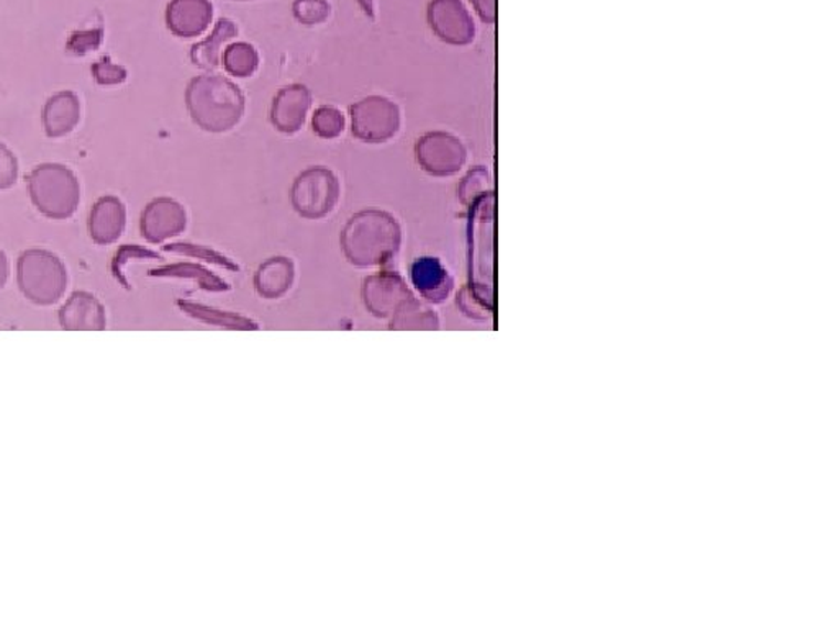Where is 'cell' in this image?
I'll list each match as a JSON object with an SVG mask.
<instances>
[{
  "instance_id": "6da1fadb",
  "label": "cell",
  "mask_w": 839,
  "mask_h": 629,
  "mask_svg": "<svg viewBox=\"0 0 839 629\" xmlns=\"http://www.w3.org/2000/svg\"><path fill=\"white\" fill-rule=\"evenodd\" d=\"M344 258L360 269L391 263L402 246V226L392 213L364 209L354 213L340 238Z\"/></svg>"
},
{
  "instance_id": "7a4b0ae2",
  "label": "cell",
  "mask_w": 839,
  "mask_h": 629,
  "mask_svg": "<svg viewBox=\"0 0 839 629\" xmlns=\"http://www.w3.org/2000/svg\"><path fill=\"white\" fill-rule=\"evenodd\" d=\"M185 105L192 121L208 134H226L242 121L246 97L240 86L222 74L194 77L185 89Z\"/></svg>"
},
{
  "instance_id": "3957f363",
  "label": "cell",
  "mask_w": 839,
  "mask_h": 629,
  "mask_svg": "<svg viewBox=\"0 0 839 629\" xmlns=\"http://www.w3.org/2000/svg\"><path fill=\"white\" fill-rule=\"evenodd\" d=\"M25 181L33 205L49 218H71L79 207V181L66 166L53 162L36 166Z\"/></svg>"
},
{
  "instance_id": "277c9868",
  "label": "cell",
  "mask_w": 839,
  "mask_h": 629,
  "mask_svg": "<svg viewBox=\"0 0 839 629\" xmlns=\"http://www.w3.org/2000/svg\"><path fill=\"white\" fill-rule=\"evenodd\" d=\"M17 280L20 290L30 302L36 306H53L66 290V267L53 253L29 249L19 258Z\"/></svg>"
},
{
  "instance_id": "5b68a950",
  "label": "cell",
  "mask_w": 839,
  "mask_h": 629,
  "mask_svg": "<svg viewBox=\"0 0 839 629\" xmlns=\"http://www.w3.org/2000/svg\"><path fill=\"white\" fill-rule=\"evenodd\" d=\"M340 192V181L330 168L312 166L294 179L290 204L302 218L321 220L337 207Z\"/></svg>"
},
{
  "instance_id": "8992f818",
  "label": "cell",
  "mask_w": 839,
  "mask_h": 629,
  "mask_svg": "<svg viewBox=\"0 0 839 629\" xmlns=\"http://www.w3.org/2000/svg\"><path fill=\"white\" fill-rule=\"evenodd\" d=\"M350 114L351 131L364 143H385L401 130V108L384 96H368L358 100L351 105Z\"/></svg>"
},
{
  "instance_id": "52a82bcc",
  "label": "cell",
  "mask_w": 839,
  "mask_h": 629,
  "mask_svg": "<svg viewBox=\"0 0 839 629\" xmlns=\"http://www.w3.org/2000/svg\"><path fill=\"white\" fill-rule=\"evenodd\" d=\"M415 158L426 174L449 178L465 168L468 150L458 137L448 131H429L418 138Z\"/></svg>"
},
{
  "instance_id": "ba28073f",
  "label": "cell",
  "mask_w": 839,
  "mask_h": 629,
  "mask_svg": "<svg viewBox=\"0 0 839 629\" xmlns=\"http://www.w3.org/2000/svg\"><path fill=\"white\" fill-rule=\"evenodd\" d=\"M426 19L433 33L448 45H471L476 39V23L463 0H429Z\"/></svg>"
},
{
  "instance_id": "9c48e42d",
  "label": "cell",
  "mask_w": 839,
  "mask_h": 629,
  "mask_svg": "<svg viewBox=\"0 0 839 629\" xmlns=\"http://www.w3.org/2000/svg\"><path fill=\"white\" fill-rule=\"evenodd\" d=\"M415 294L394 270H379L364 279L363 300L369 312L389 320Z\"/></svg>"
},
{
  "instance_id": "30bf717a",
  "label": "cell",
  "mask_w": 839,
  "mask_h": 629,
  "mask_svg": "<svg viewBox=\"0 0 839 629\" xmlns=\"http://www.w3.org/2000/svg\"><path fill=\"white\" fill-rule=\"evenodd\" d=\"M141 235L158 245L181 235L188 228V212L174 199L159 198L151 201L141 213Z\"/></svg>"
},
{
  "instance_id": "8fae6325",
  "label": "cell",
  "mask_w": 839,
  "mask_h": 629,
  "mask_svg": "<svg viewBox=\"0 0 839 629\" xmlns=\"http://www.w3.org/2000/svg\"><path fill=\"white\" fill-rule=\"evenodd\" d=\"M312 107V93L304 84H290L277 90L270 105L269 120L277 131L294 135L306 124Z\"/></svg>"
},
{
  "instance_id": "7c38bea8",
  "label": "cell",
  "mask_w": 839,
  "mask_h": 629,
  "mask_svg": "<svg viewBox=\"0 0 839 629\" xmlns=\"http://www.w3.org/2000/svg\"><path fill=\"white\" fill-rule=\"evenodd\" d=\"M212 20V0H171L166 7V25L179 39H198Z\"/></svg>"
},
{
  "instance_id": "4fadbf2b",
  "label": "cell",
  "mask_w": 839,
  "mask_h": 629,
  "mask_svg": "<svg viewBox=\"0 0 839 629\" xmlns=\"http://www.w3.org/2000/svg\"><path fill=\"white\" fill-rule=\"evenodd\" d=\"M411 279L414 289L429 303H443L452 296L453 277L439 259L423 256L412 264Z\"/></svg>"
},
{
  "instance_id": "5bb4252c",
  "label": "cell",
  "mask_w": 839,
  "mask_h": 629,
  "mask_svg": "<svg viewBox=\"0 0 839 629\" xmlns=\"http://www.w3.org/2000/svg\"><path fill=\"white\" fill-rule=\"evenodd\" d=\"M127 225V209L114 195H105L94 204L89 216V235L94 243L108 246L117 242Z\"/></svg>"
},
{
  "instance_id": "9a60e30c",
  "label": "cell",
  "mask_w": 839,
  "mask_h": 629,
  "mask_svg": "<svg viewBox=\"0 0 839 629\" xmlns=\"http://www.w3.org/2000/svg\"><path fill=\"white\" fill-rule=\"evenodd\" d=\"M296 264L286 256L266 259L255 274L256 292L266 300H279L293 289Z\"/></svg>"
},
{
  "instance_id": "2e32d148",
  "label": "cell",
  "mask_w": 839,
  "mask_h": 629,
  "mask_svg": "<svg viewBox=\"0 0 839 629\" xmlns=\"http://www.w3.org/2000/svg\"><path fill=\"white\" fill-rule=\"evenodd\" d=\"M43 128L50 138L70 135L81 120V103L71 90L54 94L43 107Z\"/></svg>"
},
{
  "instance_id": "e0dca14e",
  "label": "cell",
  "mask_w": 839,
  "mask_h": 629,
  "mask_svg": "<svg viewBox=\"0 0 839 629\" xmlns=\"http://www.w3.org/2000/svg\"><path fill=\"white\" fill-rule=\"evenodd\" d=\"M60 323L64 330H104L105 310L96 297L76 292L60 310Z\"/></svg>"
},
{
  "instance_id": "ac0fdd59",
  "label": "cell",
  "mask_w": 839,
  "mask_h": 629,
  "mask_svg": "<svg viewBox=\"0 0 839 629\" xmlns=\"http://www.w3.org/2000/svg\"><path fill=\"white\" fill-rule=\"evenodd\" d=\"M238 36V25L233 20L220 19L208 39L191 49V61L199 70L212 73L220 66L225 46Z\"/></svg>"
},
{
  "instance_id": "d6986e66",
  "label": "cell",
  "mask_w": 839,
  "mask_h": 629,
  "mask_svg": "<svg viewBox=\"0 0 839 629\" xmlns=\"http://www.w3.org/2000/svg\"><path fill=\"white\" fill-rule=\"evenodd\" d=\"M179 309L194 320L201 321V323L223 328V330L253 331L259 328L255 320L245 317V314L202 306V303L179 300Z\"/></svg>"
},
{
  "instance_id": "ffe728a7",
  "label": "cell",
  "mask_w": 839,
  "mask_h": 629,
  "mask_svg": "<svg viewBox=\"0 0 839 629\" xmlns=\"http://www.w3.org/2000/svg\"><path fill=\"white\" fill-rule=\"evenodd\" d=\"M150 276L194 280L202 290H208V292H229L232 289V286L222 277L216 276L208 267L195 263L169 264V266L150 270Z\"/></svg>"
},
{
  "instance_id": "44dd1931",
  "label": "cell",
  "mask_w": 839,
  "mask_h": 629,
  "mask_svg": "<svg viewBox=\"0 0 839 629\" xmlns=\"http://www.w3.org/2000/svg\"><path fill=\"white\" fill-rule=\"evenodd\" d=\"M391 330H438L439 318L435 310L420 302L417 297L405 302L391 318Z\"/></svg>"
},
{
  "instance_id": "7402d4cb",
  "label": "cell",
  "mask_w": 839,
  "mask_h": 629,
  "mask_svg": "<svg viewBox=\"0 0 839 629\" xmlns=\"http://www.w3.org/2000/svg\"><path fill=\"white\" fill-rule=\"evenodd\" d=\"M222 60L226 73L230 76L240 77V79L252 77L259 66L258 52H256L255 46L245 42H235L226 46Z\"/></svg>"
},
{
  "instance_id": "603a6c76",
  "label": "cell",
  "mask_w": 839,
  "mask_h": 629,
  "mask_svg": "<svg viewBox=\"0 0 839 629\" xmlns=\"http://www.w3.org/2000/svg\"><path fill=\"white\" fill-rule=\"evenodd\" d=\"M166 252L176 253V255L188 256V258L201 259V262L215 264L223 269L238 273V263L233 262L229 256L220 253L219 249L209 248V246L194 245V243H172L166 246Z\"/></svg>"
},
{
  "instance_id": "cb8c5ba5",
  "label": "cell",
  "mask_w": 839,
  "mask_h": 629,
  "mask_svg": "<svg viewBox=\"0 0 839 629\" xmlns=\"http://www.w3.org/2000/svg\"><path fill=\"white\" fill-rule=\"evenodd\" d=\"M347 127V118H344L343 111L338 110L337 107L317 108L312 117V130L315 135L325 140H333V138L340 137Z\"/></svg>"
},
{
  "instance_id": "d4e9b609",
  "label": "cell",
  "mask_w": 839,
  "mask_h": 629,
  "mask_svg": "<svg viewBox=\"0 0 839 629\" xmlns=\"http://www.w3.org/2000/svg\"><path fill=\"white\" fill-rule=\"evenodd\" d=\"M293 13L297 22L304 26H315L327 22L331 6L327 0H296L293 3Z\"/></svg>"
},
{
  "instance_id": "484cf974",
  "label": "cell",
  "mask_w": 839,
  "mask_h": 629,
  "mask_svg": "<svg viewBox=\"0 0 839 629\" xmlns=\"http://www.w3.org/2000/svg\"><path fill=\"white\" fill-rule=\"evenodd\" d=\"M487 184H489V174L484 168H474L468 172L461 184H459V201L466 207H471L477 199L487 194Z\"/></svg>"
},
{
  "instance_id": "4316f807",
  "label": "cell",
  "mask_w": 839,
  "mask_h": 629,
  "mask_svg": "<svg viewBox=\"0 0 839 629\" xmlns=\"http://www.w3.org/2000/svg\"><path fill=\"white\" fill-rule=\"evenodd\" d=\"M103 39L104 30L100 26L96 30H81V32H74L70 36L66 50L71 54H76V56H84V54L99 49Z\"/></svg>"
},
{
  "instance_id": "83f0119b",
  "label": "cell",
  "mask_w": 839,
  "mask_h": 629,
  "mask_svg": "<svg viewBox=\"0 0 839 629\" xmlns=\"http://www.w3.org/2000/svg\"><path fill=\"white\" fill-rule=\"evenodd\" d=\"M93 76L100 86H117L127 81V71L105 56L93 66Z\"/></svg>"
},
{
  "instance_id": "f1b7e54d",
  "label": "cell",
  "mask_w": 839,
  "mask_h": 629,
  "mask_svg": "<svg viewBox=\"0 0 839 629\" xmlns=\"http://www.w3.org/2000/svg\"><path fill=\"white\" fill-rule=\"evenodd\" d=\"M17 179H19V162L15 154L6 145L0 143V191L13 188Z\"/></svg>"
},
{
  "instance_id": "f546056e",
  "label": "cell",
  "mask_w": 839,
  "mask_h": 629,
  "mask_svg": "<svg viewBox=\"0 0 839 629\" xmlns=\"http://www.w3.org/2000/svg\"><path fill=\"white\" fill-rule=\"evenodd\" d=\"M471 3L482 22H496V0H471Z\"/></svg>"
},
{
  "instance_id": "4dcf8cb0",
  "label": "cell",
  "mask_w": 839,
  "mask_h": 629,
  "mask_svg": "<svg viewBox=\"0 0 839 629\" xmlns=\"http://www.w3.org/2000/svg\"><path fill=\"white\" fill-rule=\"evenodd\" d=\"M7 277H9V263H7L6 255L0 252V289L6 286Z\"/></svg>"
},
{
  "instance_id": "1f68e13d",
  "label": "cell",
  "mask_w": 839,
  "mask_h": 629,
  "mask_svg": "<svg viewBox=\"0 0 839 629\" xmlns=\"http://www.w3.org/2000/svg\"><path fill=\"white\" fill-rule=\"evenodd\" d=\"M358 3L363 7V10L367 12L369 19H374V0H358Z\"/></svg>"
}]
</instances>
